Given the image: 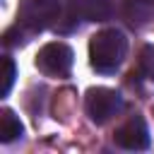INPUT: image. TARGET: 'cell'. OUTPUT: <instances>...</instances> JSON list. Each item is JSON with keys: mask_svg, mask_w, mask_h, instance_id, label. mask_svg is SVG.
I'll list each match as a JSON object with an SVG mask.
<instances>
[{"mask_svg": "<svg viewBox=\"0 0 154 154\" xmlns=\"http://www.w3.org/2000/svg\"><path fill=\"white\" fill-rule=\"evenodd\" d=\"M128 55V38L118 29H103L89 41V63L96 72L111 75L120 67Z\"/></svg>", "mask_w": 154, "mask_h": 154, "instance_id": "1", "label": "cell"}, {"mask_svg": "<svg viewBox=\"0 0 154 154\" xmlns=\"http://www.w3.org/2000/svg\"><path fill=\"white\" fill-rule=\"evenodd\" d=\"M17 19L29 34H38L43 29H55L60 24L63 7L58 0H24Z\"/></svg>", "mask_w": 154, "mask_h": 154, "instance_id": "2", "label": "cell"}, {"mask_svg": "<svg viewBox=\"0 0 154 154\" xmlns=\"http://www.w3.org/2000/svg\"><path fill=\"white\" fill-rule=\"evenodd\" d=\"M34 63H36L38 72H43L46 77H67L72 70V63H75V53L67 43L51 41L36 53Z\"/></svg>", "mask_w": 154, "mask_h": 154, "instance_id": "3", "label": "cell"}, {"mask_svg": "<svg viewBox=\"0 0 154 154\" xmlns=\"http://www.w3.org/2000/svg\"><path fill=\"white\" fill-rule=\"evenodd\" d=\"M84 108H87V116L91 118V123L103 125V123H108L113 116L120 113V108H123V96H120L116 89L94 87V89L87 91Z\"/></svg>", "mask_w": 154, "mask_h": 154, "instance_id": "4", "label": "cell"}, {"mask_svg": "<svg viewBox=\"0 0 154 154\" xmlns=\"http://www.w3.org/2000/svg\"><path fill=\"white\" fill-rule=\"evenodd\" d=\"M116 144L123 147V149H130V152H142L149 147V128L147 123L140 118V116H132L130 120H125L116 135H113Z\"/></svg>", "mask_w": 154, "mask_h": 154, "instance_id": "5", "label": "cell"}, {"mask_svg": "<svg viewBox=\"0 0 154 154\" xmlns=\"http://www.w3.org/2000/svg\"><path fill=\"white\" fill-rule=\"evenodd\" d=\"M70 12L84 22H106L113 7L108 0H70Z\"/></svg>", "mask_w": 154, "mask_h": 154, "instance_id": "6", "label": "cell"}, {"mask_svg": "<svg viewBox=\"0 0 154 154\" xmlns=\"http://www.w3.org/2000/svg\"><path fill=\"white\" fill-rule=\"evenodd\" d=\"M22 132H24L22 120H19L10 108H2V111H0V142H2V144H10V142H14L17 137H22Z\"/></svg>", "mask_w": 154, "mask_h": 154, "instance_id": "7", "label": "cell"}, {"mask_svg": "<svg viewBox=\"0 0 154 154\" xmlns=\"http://www.w3.org/2000/svg\"><path fill=\"white\" fill-rule=\"evenodd\" d=\"M149 12H152V7H147L144 2H140V0H128L125 2V17H128V22L130 24H144L147 19H149Z\"/></svg>", "mask_w": 154, "mask_h": 154, "instance_id": "8", "label": "cell"}, {"mask_svg": "<svg viewBox=\"0 0 154 154\" xmlns=\"http://www.w3.org/2000/svg\"><path fill=\"white\" fill-rule=\"evenodd\" d=\"M137 70L144 79L154 82V46H142L140 51V60H137Z\"/></svg>", "mask_w": 154, "mask_h": 154, "instance_id": "9", "label": "cell"}, {"mask_svg": "<svg viewBox=\"0 0 154 154\" xmlns=\"http://www.w3.org/2000/svg\"><path fill=\"white\" fill-rule=\"evenodd\" d=\"M14 77H17V67H14L12 58H2V75H0L2 84H0V96H7V94H10V89H12V84H14Z\"/></svg>", "mask_w": 154, "mask_h": 154, "instance_id": "10", "label": "cell"}, {"mask_svg": "<svg viewBox=\"0 0 154 154\" xmlns=\"http://www.w3.org/2000/svg\"><path fill=\"white\" fill-rule=\"evenodd\" d=\"M140 2H144L147 7H152V10H154V0H140Z\"/></svg>", "mask_w": 154, "mask_h": 154, "instance_id": "11", "label": "cell"}]
</instances>
